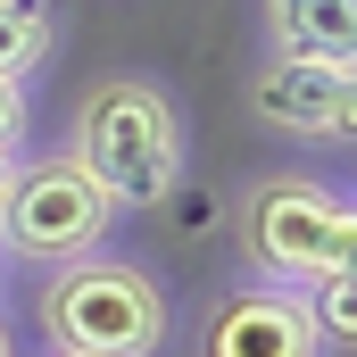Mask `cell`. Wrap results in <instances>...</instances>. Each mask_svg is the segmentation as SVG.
<instances>
[{
  "label": "cell",
  "mask_w": 357,
  "mask_h": 357,
  "mask_svg": "<svg viewBox=\"0 0 357 357\" xmlns=\"http://www.w3.org/2000/svg\"><path fill=\"white\" fill-rule=\"evenodd\" d=\"M50 8L42 0H0V84H25V67L50 50Z\"/></svg>",
  "instance_id": "ba28073f"
},
{
  "label": "cell",
  "mask_w": 357,
  "mask_h": 357,
  "mask_svg": "<svg viewBox=\"0 0 357 357\" xmlns=\"http://www.w3.org/2000/svg\"><path fill=\"white\" fill-rule=\"evenodd\" d=\"M282 59H357V0H266Z\"/></svg>",
  "instance_id": "52a82bcc"
},
{
  "label": "cell",
  "mask_w": 357,
  "mask_h": 357,
  "mask_svg": "<svg viewBox=\"0 0 357 357\" xmlns=\"http://www.w3.org/2000/svg\"><path fill=\"white\" fill-rule=\"evenodd\" d=\"M17 133H25V91H17V84H0V158L17 150Z\"/></svg>",
  "instance_id": "30bf717a"
},
{
  "label": "cell",
  "mask_w": 357,
  "mask_h": 357,
  "mask_svg": "<svg viewBox=\"0 0 357 357\" xmlns=\"http://www.w3.org/2000/svg\"><path fill=\"white\" fill-rule=\"evenodd\" d=\"M250 108L274 133H307V142H349L357 125V67L349 59H274L250 84Z\"/></svg>",
  "instance_id": "5b68a950"
},
{
  "label": "cell",
  "mask_w": 357,
  "mask_h": 357,
  "mask_svg": "<svg viewBox=\"0 0 357 357\" xmlns=\"http://www.w3.org/2000/svg\"><path fill=\"white\" fill-rule=\"evenodd\" d=\"M0 183H8V158H0Z\"/></svg>",
  "instance_id": "8fae6325"
},
{
  "label": "cell",
  "mask_w": 357,
  "mask_h": 357,
  "mask_svg": "<svg viewBox=\"0 0 357 357\" xmlns=\"http://www.w3.org/2000/svg\"><path fill=\"white\" fill-rule=\"evenodd\" d=\"M42 324H50L59 357H150L167 341V291H158V274L84 250L42 291Z\"/></svg>",
  "instance_id": "7a4b0ae2"
},
{
  "label": "cell",
  "mask_w": 357,
  "mask_h": 357,
  "mask_svg": "<svg viewBox=\"0 0 357 357\" xmlns=\"http://www.w3.org/2000/svg\"><path fill=\"white\" fill-rule=\"evenodd\" d=\"M307 333L316 341H333V349H349L357 341V274L341 266V274H324V282H307Z\"/></svg>",
  "instance_id": "9c48e42d"
},
{
  "label": "cell",
  "mask_w": 357,
  "mask_h": 357,
  "mask_svg": "<svg viewBox=\"0 0 357 357\" xmlns=\"http://www.w3.org/2000/svg\"><path fill=\"white\" fill-rule=\"evenodd\" d=\"M0 357H8V333H0Z\"/></svg>",
  "instance_id": "7c38bea8"
},
{
  "label": "cell",
  "mask_w": 357,
  "mask_h": 357,
  "mask_svg": "<svg viewBox=\"0 0 357 357\" xmlns=\"http://www.w3.org/2000/svg\"><path fill=\"white\" fill-rule=\"evenodd\" d=\"M67 158L100 183L108 208H167L183 175V125H175V100L142 75H108V84L84 91L75 108V142Z\"/></svg>",
  "instance_id": "6da1fadb"
},
{
  "label": "cell",
  "mask_w": 357,
  "mask_h": 357,
  "mask_svg": "<svg viewBox=\"0 0 357 357\" xmlns=\"http://www.w3.org/2000/svg\"><path fill=\"white\" fill-rule=\"evenodd\" d=\"M108 216L116 208L100 199V183L67 150L59 158H33V167H8V183H0V241L17 258H42V266H67V258L100 250Z\"/></svg>",
  "instance_id": "277c9868"
},
{
  "label": "cell",
  "mask_w": 357,
  "mask_h": 357,
  "mask_svg": "<svg viewBox=\"0 0 357 357\" xmlns=\"http://www.w3.org/2000/svg\"><path fill=\"white\" fill-rule=\"evenodd\" d=\"M324 341L307 333V307L282 299V291H241L208 316L199 357H316Z\"/></svg>",
  "instance_id": "8992f818"
},
{
  "label": "cell",
  "mask_w": 357,
  "mask_h": 357,
  "mask_svg": "<svg viewBox=\"0 0 357 357\" xmlns=\"http://www.w3.org/2000/svg\"><path fill=\"white\" fill-rule=\"evenodd\" d=\"M241 241H250V258L274 274V282H324V274L349 266L357 250V216L341 191H324V183L307 175H266L250 191V208H241Z\"/></svg>",
  "instance_id": "3957f363"
}]
</instances>
